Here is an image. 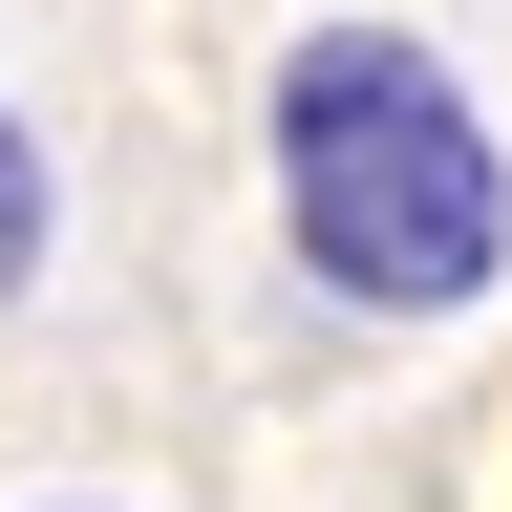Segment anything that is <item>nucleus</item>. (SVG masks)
Instances as JSON below:
<instances>
[{"label":"nucleus","mask_w":512,"mask_h":512,"mask_svg":"<svg viewBox=\"0 0 512 512\" xmlns=\"http://www.w3.org/2000/svg\"><path fill=\"white\" fill-rule=\"evenodd\" d=\"M278 214L320 256V299L448 320V299H491V256H512V171H491L470 86H448L406 22H320L278 64Z\"/></svg>","instance_id":"obj_1"},{"label":"nucleus","mask_w":512,"mask_h":512,"mask_svg":"<svg viewBox=\"0 0 512 512\" xmlns=\"http://www.w3.org/2000/svg\"><path fill=\"white\" fill-rule=\"evenodd\" d=\"M22 256H43V150H22V107H0V299H22Z\"/></svg>","instance_id":"obj_2"}]
</instances>
